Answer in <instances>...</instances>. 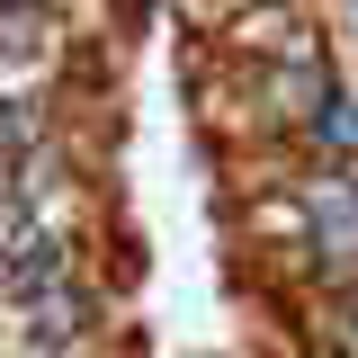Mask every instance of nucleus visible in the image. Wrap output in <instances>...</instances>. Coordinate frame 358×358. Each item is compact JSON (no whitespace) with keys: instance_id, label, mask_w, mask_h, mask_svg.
<instances>
[{"instance_id":"1","label":"nucleus","mask_w":358,"mask_h":358,"mask_svg":"<svg viewBox=\"0 0 358 358\" xmlns=\"http://www.w3.org/2000/svg\"><path fill=\"white\" fill-rule=\"evenodd\" d=\"M296 197H305V242L322 251V278L331 287H358V171L322 162Z\"/></svg>"},{"instance_id":"2","label":"nucleus","mask_w":358,"mask_h":358,"mask_svg":"<svg viewBox=\"0 0 358 358\" xmlns=\"http://www.w3.org/2000/svg\"><path fill=\"white\" fill-rule=\"evenodd\" d=\"M45 63H54V45L9 18V27H0V108H27V90L45 81Z\"/></svg>"},{"instance_id":"3","label":"nucleus","mask_w":358,"mask_h":358,"mask_svg":"<svg viewBox=\"0 0 358 358\" xmlns=\"http://www.w3.org/2000/svg\"><path fill=\"white\" fill-rule=\"evenodd\" d=\"M305 143H313V152H341V171H358V108L341 99V90L305 117Z\"/></svg>"},{"instance_id":"4","label":"nucleus","mask_w":358,"mask_h":358,"mask_svg":"<svg viewBox=\"0 0 358 358\" xmlns=\"http://www.w3.org/2000/svg\"><path fill=\"white\" fill-rule=\"evenodd\" d=\"M331 341L341 358H358V287H331Z\"/></svg>"},{"instance_id":"5","label":"nucleus","mask_w":358,"mask_h":358,"mask_svg":"<svg viewBox=\"0 0 358 358\" xmlns=\"http://www.w3.org/2000/svg\"><path fill=\"white\" fill-rule=\"evenodd\" d=\"M206 9H224V18H251V9H268V0H206Z\"/></svg>"}]
</instances>
